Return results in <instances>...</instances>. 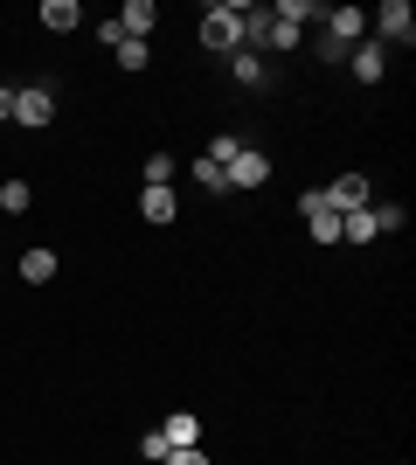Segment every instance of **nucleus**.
Here are the masks:
<instances>
[{
  "label": "nucleus",
  "mask_w": 416,
  "mask_h": 465,
  "mask_svg": "<svg viewBox=\"0 0 416 465\" xmlns=\"http://www.w3.org/2000/svg\"><path fill=\"white\" fill-rule=\"evenodd\" d=\"M237 35H243V7L237 0H208V7H201V49L237 56Z\"/></svg>",
  "instance_id": "1"
},
{
  "label": "nucleus",
  "mask_w": 416,
  "mask_h": 465,
  "mask_svg": "<svg viewBox=\"0 0 416 465\" xmlns=\"http://www.w3.org/2000/svg\"><path fill=\"white\" fill-rule=\"evenodd\" d=\"M49 118H56V84H15V125L42 133Z\"/></svg>",
  "instance_id": "2"
},
{
  "label": "nucleus",
  "mask_w": 416,
  "mask_h": 465,
  "mask_svg": "<svg viewBox=\"0 0 416 465\" xmlns=\"http://www.w3.org/2000/svg\"><path fill=\"white\" fill-rule=\"evenodd\" d=\"M326 49H340V56H347V49H361V35H368V15H361V7H326Z\"/></svg>",
  "instance_id": "3"
},
{
  "label": "nucleus",
  "mask_w": 416,
  "mask_h": 465,
  "mask_svg": "<svg viewBox=\"0 0 416 465\" xmlns=\"http://www.w3.org/2000/svg\"><path fill=\"white\" fill-rule=\"evenodd\" d=\"M375 35H382V49H410L416 42V15H410V0H382V15H375Z\"/></svg>",
  "instance_id": "4"
},
{
  "label": "nucleus",
  "mask_w": 416,
  "mask_h": 465,
  "mask_svg": "<svg viewBox=\"0 0 416 465\" xmlns=\"http://www.w3.org/2000/svg\"><path fill=\"white\" fill-rule=\"evenodd\" d=\"M298 209H305V230H313V243H340V215L326 209V188H305V194H298Z\"/></svg>",
  "instance_id": "5"
},
{
  "label": "nucleus",
  "mask_w": 416,
  "mask_h": 465,
  "mask_svg": "<svg viewBox=\"0 0 416 465\" xmlns=\"http://www.w3.org/2000/svg\"><path fill=\"white\" fill-rule=\"evenodd\" d=\"M368 202H375L368 174H340V181H326V209H334V215H354V209H368Z\"/></svg>",
  "instance_id": "6"
},
{
  "label": "nucleus",
  "mask_w": 416,
  "mask_h": 465,
  "mask_svg": "<svg viewBox=\"0 0 416 465\" xmlns=\"http://www.w3.org/2000/svg\"><path fill=\"white\" fill-rule=\"evenodd\" d=\"M264 181H271V153L237 146V160H229V188H264Z\"/></svg>",
  "instance_id": "7"
},
{
  "label": "nucleus",
  "mask_w": 416,
  "mask_h": 465,
  "mask_svg": "<svg viewBox=\"0 0 416 465\" xmlns=\"http://www.w3.org/2000/svg\"><path fill=\"white\" fill-rule=\"evenodd\" d=\"M153 21H160V7H153V0H125V7H119L125 42H146V35H153Z\"/></svg>",
  "instance_id": "8"
},
{
  "label": "nucleus",
  "mask_w": 416,
  "mask_h": 465,
  "mask_svg": "<svg viewBox=\"0 0 416 465\" xmlns=\"http://www.w3.org/2000/svg\"><path fill=\"white\" fill-rule=\"evenodd\" d=\"M389 77V49H382V42H361L354 49V84H382Z\"/></svg>",
  "instance_id": "9"
},
{
  "label": "nucleus",
  "mask_w": 416,
  "mask_h": 465,
  "mask_svg": "<svg viewBox=\"0 0 416 465\" xmlns=\"http://www.w3.org/2000/svg\"><path fill=\"white\" fill-rule=\"evenodd\" d=\"M153 430L167 438V451H188V445H201V424L188 417V410H174V417H167V424H153Z\"/></svg>",
  "instance_id": "10"
},
{
  "label": "nucleus",
  "mask_w": 416,
  "mask_h": 465,
  "mask_svg": "<svg viewBox=\"0 0 416 465\" xmlns=\"http://www.w3.org/2000/svg\"><path fill=\"white\" fill-rule=\"evenodd\" d=\"M139 215H146V223H174V215H180L174 188H146V194H139Z\"/></svg>",
  "instance_id": "11"
},
{
  "label": "nucleus",
  "mask_w": 416,
  "mask_h": 465,
  "mask_svg": "<svg viewBox=\"0 0 416 465\" xmlns=\"http://www.w3.org/2000/svg\"><path fill=\"white\" fill-rule=\"evenodd\" d=\"M77 21H83V7H77V0H42V28H56V35H70Z\"/></svg>",
  "instance_id": "12"
},
{
  "label": "nucleus",
  "mask_w": 416,
  "mask_h": 465,
  "mask_svg": "<svg viewBox=\"0 0 416 465\" xmlns=\"http://www.w3.org/2000/svg\"><path fill=\"white\" fill-rule=\"evenodd\" d=\"M375 209H354V215H340V243H375Z\"/></svg>",
  "instance_id": "13"
},
{
  "label": "nucleus",
  "mask_w": 416,
  "mask_h": 465,
  "mask_svg": "<svg viewBox=\"0 0 416 465\" xmlns=\"http://www.w3.org/2000/svg\"><path fill=\"white\" fill-rule=\"evenodd\" d=\"M21 278H28V285H49V278H56V251H21Z\"/></svg>",
  "instance_id": "14"
},
{
  "label": "nucleus",
  "mask_w": 416,
  "mask_h": 465,
  "mask_svg": "<svg viewBox=\"0 0 416 465\" xmlns=\"http://www.w3.org/2000/svg\"><path fill=\"white\" fill-rule=\"evenodd\" d=\"M229 77H237L243 91H257V84H264V56H250V49H237V56H229Z\"/></svg>",
  "instance_id": "15"
},
{
  "label": "nucleus",
  "mask_w": 416,
  "mask_h": 465,
  "mask_svg": "<svg viewBox=\"0 0 416 465\" xmlns=\"http://www.w3.org/2000/svg\"><path fill=\"white\" fill-rule=\"evenodd\" d=\"M188 174H195V188H208V194H229V174H222V167H216L208 153H201L195 167H188Z\"/></svg>",
  "instance_id": "16"
},
{
  "label": "nucleus",
  "mask_w": 416,
  "mask_h": 465,
  "mask_svg": "<svg viewBox=\"0 0 416 465\" xmlns=\"http://www.w3.org/2000/svg\"><path fill=\"white\" fill-rule=\"evenodd\" d=\"M271 15H277V21H292V28H305V21H319V7H313V0H277Z\"/></svg>",
  "instance_id": "17"
},
{
  "label": "nucleus",
  "mask_w": 416,
  "mask_h": 465,
  "mask_svg": "<svg viewBox=\"0 0 416 465\" xmlns=\"http://www.w3.org/2000/svg\"><path fill=\"white\" fill-rule=\"evenodd\" d=\"M298 35H305V28H292V21H277V15H271V28H264V49H298Z\"/></svg>",
  "instance_id": "18"
},
{
  "label": "nucleus",
  "mask_w": 416,
  "mask_h": 465,
  "mask_svg": "<svg viewBox=\"0 0 416 465\" xmlns=\"http://www.w3.org/2000/svg\"><path fill=\"white\" fill-rule=\"evenodd\" d=\"M28 209V181H0V215H21Z\"/></svg>",
  "instance_id": "19"
},
{
  "label": "nucleus",
  "mask_w": 416,
  "mask_h": 465,
  "mask_svg": "<svg viewBox=\"0 0 416 465\" xmlns=\"http://www.w3.org/2000/svg\"><path fill=\"white\" fill-rule=\"evenodd\" d=\"M111 56H119V70H146V63H153V49H146V42H119Z\"/></svg>",
  "instance_id": "20"
},
{
  "label": "nucleus",
  "mask_w": 416,
  "mask_h": 465,
  "mask_svg": "<svg viewBox=\"0 0 416 465\" xmlns=\"http://www.w3.org/2000/svg\"><path fill=\"white\" fill-rule=\"evenodd\" d=\"M368 209H375V230H382V236L402 230V202H368Z\"/></svg>",
  "instance_id": "21"
},
{
  "label": "nucleus",
  "mask_w": 416,
  "mask_h": 465,
  "mask_svg": "<svg viewBox=\"0 0 416 465\" xmlns=\"http://www.w3.org/2000/svg\"><path fill=\"white\" fill-rule=\"evenodd\" d=\"M167 181H174V160L153 153V160H146V188H167Z\"/></svg>",
  "instance_id": "22"
},
{
  "label": "nucleus",
  "mask_w": 416,
  "mask_h": 465,
  "mask_svg": "<svg viewBox=\"0 0 416 465\" xmlns=\"http://www.w3.org/2000/svg\"><path fill=\"white\" fill-rule=\"evenodd\" d=\"M139 459L160 465V459H167V438H160V430H146V438H139Z\"/></svg>",
  "instance_id": "23"
},
{
  "label": "nucleus",
  "mask_w": 416,
  "mask_h": 465,
  "mask_svg": "<svg viewBox=\"0 0 416 465\" xmlns=\"http://www.w3.org/2000/svg\"><path fill=\"white\" fill-rule=\"evenodd\" d=\"M160 465H208V451H201V445H188V451H167Z\"/></svg>",
  "instance_id": "24"
},
{
  "label": "nucleus",
  "mask_w": 416,
  "mask_h": 465,
  "mask_svg": "<svg viewBox=\"0 0 416 465\" xmlns=\"http://www.w3.org/2000/svg\"><path fill=\"white\" fill-rule=\"evenodd\" d=\"M0 118H15V91L7 84H0Z\"/></svg>",
  "instance_id": "25"
}]
</instances>
